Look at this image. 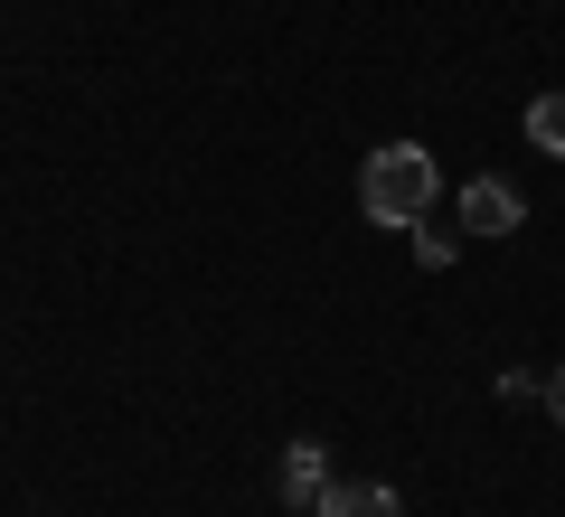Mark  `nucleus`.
Instances as JSON below:
<instances>
[{"mask_svg": "<svg viewBox=\"0 0 565 517\" xmlns=\"http://www.w3.org/2000/svg\"><path fill=\"white\" fill-rule=\"evenodd\" d=\"M330 498V442H292L282 452V508H321Z\"/></svg>", "mask_w": 565, "mask_h": 517, "instance_id": "7ed1b4c3", "label": "nucleus"}, {"mask_svg": "<svg viewBox=\"0 0 565 517\" xmlns=\"http://www.w3.org/2000/svg\"><path fill=\"white\" fill-rule=\"evenodd\" d=\"M434 198H444V170H434L424 141H377V151H367V170H359L367 226H424Z\"/></svg>", "mask_w": 565, "mask_h": 517, "instance_id": "f257e3e1", "label": "nucleus"}, {"mask_svg": "<svg viewBox=\"0 0 565 517\" xmlns=\"http://www.w3.org/2000/svg\"><path fill=\"white\" fill-rule=\"evenodd\" d=\"M321 517H405V498L386 489V480H330Z\"/></svg>", "mask_w": 565, "mask_h": 517, "instance_id": "20e7f679", "label": "nucleus"}, {"mask_svg": "<svg viewBox=\"0 0 565 517\" xmlns=\"http://www.w3.org/2000/svg\"><path fill=\"white\" fill-rule=\"evenodd\" d=\"M452 255H462V245H452V236H444V226H415V263H424V273H444V263H452Z\"/></svg>", "mask_w": 565, "mask_h": 517, "instance_id": "423d86ee", "label": "nucleus"}, {"mask_svg": "<svg viewBox=\"0 0 565 517\" xmlns=\"http://www.w3.org/2000/svg\"><path fill=\"white\" fill-rule=\"evenodd\" d=\"M462 226H471V236H519V226H527L519 180H462Z\"/></svg>", "mask_w": 565, "mask_h": 517, "instance_id": "f03ea898", "label": "nucleus"}, {"mask_svg": "<svg viewBox=\"0 0 565 517\" xmlns=\"http://www.w3.org/2000/svg\"><path fill=\"white\" fill-rule=\"evenodd\" d=\"M527 141H537L546 160H565V95H537V104H527Z\"/></svg>", "mask_w": 565, "mask_h": 517, "instance_id": "39448f33", "label": "nucleus"}, {"mask_svg": "<svg viewBox=\"0 0 565 517\" xmlns=\"http://www.w3.org/2000/svg\"><path fill=\"white\" fill-rule=\"evenodd\" d=\"M546 414L565 423V367H556V377H546Z\"/></svg>", "mask_w": 565, "mask_h": 517, "instance_id": "0eeeda50", "label": "nucleus"}]
</instances>
